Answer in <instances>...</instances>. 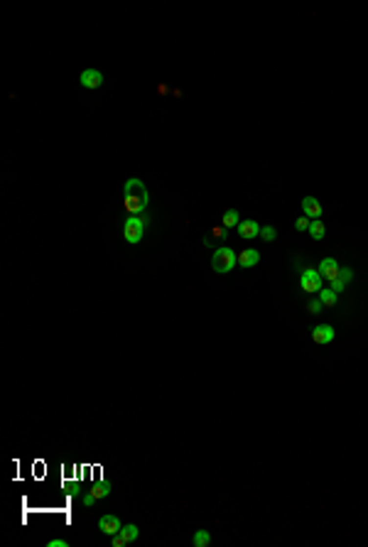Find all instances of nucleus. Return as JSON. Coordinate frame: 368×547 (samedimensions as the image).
<instances>
[{"mask_svg": "<svg viewBox=\"0 0 368 547\" xmlns=\"http://www.w3.org/2000/svg\"><path fill=\"white\" fill-rule=\"evenodd\" d=\"M123 194H125V209L130 211V216H138L147 209V202H150V194H147V187L145 182L138 179V177H130L123 187Z\"/></svg>", "mask_w": 368, "mask_h": 547, "instance_id": "nucleus-1", "label": "nucleus"}, {"mask_svg": "<svg viewBox=\"0 0 368 547\" xmlns=\"http://www.w3.org/2000/svg\"><path fill=\"white\" fill-rule=\"evenodd\" d=\"M236 263H238V253H236L233 248H216V251L211 253V268H214V273H219V275L231 273Z\"/></svg>", "mask_w": 368, "mask_h": 547, "instance_id": "nucleus-2", "label": "nucleus"}, {"mask_svg": "<svg viewBox=\"0 0 368 547\" xmlns=\"http://www.w3.org/2000/svg\"><path fill=\"white\" fill-rule=\"evenodd\" d=\"M142 233H145V221L140 216H128L125 224H123V238L135 246V243L142 241Z\"/></svg>", "mask_w": 368, "mask_h": 547, "instance_id": "nucleus-3", "label": "nucleus"}, {"mask_svg": "<svg viewBox=\"0 0 368 547\" xmlns=\"http://www.w3.org/2000/svg\"><path fill=\"white\" fill-rule=\"evenodd\" d=\"M322 282H324V277L319 275L317 268H307V270H302V275H299V287H302L307 295L319 292V290H322Z\"/></svg>", "mask_w": 368, "mask_h": 547, "instance_id": "nucleus-4", "label": "nucleus"}, {"mask_svg": "<svg viewBox=\"0 0 368 547\" xmlns=\"http://www.w3.org/2000/svg\"><path fill=\"white\" fill-rule=\"evenodd\" d=\"M334 336H336V331H334L331 324H317L312 329V341L314 343H331Z\"/></svg>", "mask_w": 368, "mask_h": 547, "instance_id": "nucleus-5", "label": "nucleus"}, {"mask_svg": "<svg viewBox=\"0 0 368 547\" xmlns=\"http://www.w3.org/2000/svg\"><path fill=\"white\" fill-rule=\"evenodd\" d=\"M317 270H319V275L324 277V280H336L339 277V263H336V258H324L319 265H317Z\"/></svg>", "mask_w": 368, "mask_h": 547, "instance_id": "nucleus-6", "label": "nucleus"}, {"mask_svg": "<svg viewBox=\"0 0 368 547\" xmlns=\"http://www.w3.org/2000/svg\"><path fill=\"white\" fill-rule=\"evenodd\" d=\"M79 81H81L84 89H98L103 84V74L98 69H86V71H81Z\"/></svg>", "mask_w": 368, "mask_h": 547, "instance_id": "nucleus-7", "label": "nucleus"}, {"mask_svg": "<svg viewBox=\"0 0 368 547\" xmlns=\"http://www.w3.org/2000/svg\"><path fill=\"white\" fill-rule=\"evenodd\" d=\"M302 211H304V216H307L309 221L322 219V204H319V199H317V197H304V199H302Z\"/></svg>", "mask_w": 368, "mask_h": 547, "instance_id": "nucleus-8", "label": "nucleus"}, {"mask_svg": "<svg viewBox=\"0 0 368 547\" xmlns=\"http://www.w3.org/2000/svg\"><path fill=\"white\" fill-rule=\"evenodd\" d=\"M120 527H123V525H120V520H118L115 515H101V518H98V530H101L103 535H108V537L115 535V532H120Z\"/></svg>", "mask_w": 368, "mask_h": 547, "instance_id": "nucleus-9", "label": "nucleus"}, {"mask_svg": "<svg viewBox=\"0 0 368 547\" xmlns=\"http://www.w3.org/2000/svg\"><path fill=\"white\" fill-rule=\"evenodd\" d=\"M238 236L241 238H260V226L253 219H246L238 224Z\"/></svg>", "mask_w": 368, "mask_h": 547, "instance_id": "nucleus-10", "label": "nucleus"}, {"mask_svg": "<svg viewBox=\"0 0 368 547\" xmlns=\"http://www.w3.org/2000/svg\"><path fill=\"white\" fill-rule=\"evenodd\" d=\"M258 263H260V253H258V251L248 248V251H241V253H238V265H241V268H253V265H258Z\"/></svg>", "mask_w": 368, "mask_h": 547, "instance_id": "nucleus-11", "label": "nucleus"}, {"mask_svg": "<svg viewBox=\"0 0 368 547\" xmlns=\"http://www.w3.org/2000/svg\"><path fill=\"white\" fill-rule=\"evenodd\" d=\"M238 224H241V214L236 211V209H229L226 214H224V219H221V226L224 228H238Z\"/></svg>", "mask_w": 368, "mask_h": 547, "instance_id": "nucleus-12", "label": "nucleus"}, {"mask_svg": "<svg viewBox=\"0 0 368 547\" xmlns=\"http://www.w3.org/2000/svg\"><path fill=\"white\" fill-rule=\"evenodd\" d=\"M309 236H312L314 241H322V238L326 236V226L322 224V219H314V221H309Z\"/></svg>", "mask_w": 368, "mask_h": 547, "instance_id": "nucleus-13", "label": "nucleus"}, {"mask_svg": "<svg viewBox=\"0 0 368 547\" xmlns=\"http://www.w3.org/2000/svg\"><path fill=\"white\" fill-rule=\"evenodd\" d=\"M336 299H339V295H336L331 287H322V290H319V302H322L324 307H334Z\"/></svg>", "mask_w": 368, "mask_h": 547, "instance_id": "nucleus-14", "label": "nucleus"}, {"mask_svg": "<svg viewBox=\"0 0 368 547\" xmlns=\"http://www.w3.org/2000/svg\"><path fill=\"white\" fill-rule=\"evenodd\" d=\"M192 545H194V547H209V545H211V535H209V530H197L194 537H192Z\"/></svg>", "mask_w": 368, "mask_h": 547, "instance_id": "nucleus-15", "label": "nucleus"}, {"mask_svg": "<svg viewBox=\"0 0 368 547\" xmlns=\"http://www.w3.org/2000/svg\"><path fill=\"white\" fill-rule=\"evenodd\" d=\"M138 535H140L138 525H123V527H120V537L125 540V545H128V542H135Z\"/></svg>", "mask_w": 368, "mask_h": 547, "instance_id": "nucleus-16", "label": "nucleus"}, {"mask_svg": "<svg viewBox=\"0 0 368 547\" xmlns=\"http://www.w3.org/2000/svg\"><path fill=\"white\" fill-rule=\"evenodd\" d=\"M260 238L268 241V243L275 241V238H277V228H275V226H263V228H260Z\"/></svg>", "mask_w": 368, "mask_h": 547, "instance_id": "nucleus-17", "label": "nucleus"}, {"mask_svg": "<svg viewBox=\"0 0 368 547\" xmlns=\"http://www.w3.org/2000/svg\"><path fill=\"white\" fill-rule=\"evenodd\" d=\"M91 493L96 496V501H98V498H106V496L111 493V486H108V483H98V486L91 488Z\"/></svg>", "mask_w": 368, "mask_h": 547, "instance_id": "nucleus-18", "label": "nucleus"}, {"mask_svg": "<svg viewBox=\"0 0 368 547\" xmlns=\"http://www.w3.org/2000/svg\"><path fill=\"white\" fill-rule=\"evenodd\" d=\"M351 277H353V270H351V268H339V277H336V280H341L344 285H348Z\"/></svg>", "mask_w": 368, "mask_h": 547, "instance_id": "nucleus-19", "label": "nucleus"}, {"mask_svg": "<svg viewBox=\"0 0 368 547\" xmlns=\"http://www.w3.org/2000/svg\"><path fill=\"white\" fill-rule=\"evenodd\" d=\"M322 307H324V304L319 302V297H317V299H309V302H307V309H309V314H319V312H322Z\"/></svg>", "mask_w": 368, "mask_h": 547, "instance_id": "nucleus-20", "label": "nucleus"}, {"mask_svg": "<svg viewBox=\"0 0 368 547\" xmlns=\"http://www.w3.org/2000/svg\"><path fill=\"white\" fill-rule=\"evenodd\" d=\"M295 228H297V231H309V219H307V216H299V219L295 221Z\"/></svg>", "mask_w": 368, "mask_h": 547, "instance_id": "nucleus-21", "label": "nucleus"}, {"mask_svg": "<svg viewBox=\"0 0 368 547\" xmlns=\"http://www.w3.org/2000/svg\"><path fill=\"white\" fill-rule=\"evenodd\" d=\"M226 231H229V228H224V226H216V228L211 231V236H214V238H219V241H224V238H226Z\"/></svg>", "mask_w": 368, "mask_h": 547, "instance_id": "nucleus-22", "label": "nucleus"}, {"mask_svg": "<svg viewBox=\"0 0 368 547\" xmlns=\"http://www.w3.org/2000/svg\"><path fill=\"white\" fill-rule=\"evenodd\" d=\"M329 287H331V290H334V292H336V295H339V292H344V290H346V285H344V282H341V280H331V282H329Z\"/></svg>", "mask_w": 368, "mask_h": 547, "instance_id": "nucleus-23", "label": "nucleus"}, {"mask_svg": "<svg viewBox=\"0 0 368 547\" xmlns=\"http://www.w3.org/2000/svg\"><path fill=\"white\" fill-rule=\"evenodd\" d=\"M111 542H113V547H123L125 545V540L120 537V532H115V535H111Z\"/></svg>", "mask_w": 368, "mask_h": 547, "instance_id": "nucleus-24", "label": "nucleus"}, {"mask_svg": "<svg viewBox=\"0 0 368 547\" xmlns=\"http://www.w3.org/2000/svg\"><path fill=\"white\" fill-rule=\"evenodd\" d=\"M47 545H49V547H69V542H67V540H59V537H57V540H49Z\"/></svg>", "mask_w": 368, "mask_h": 547, "instance_id": "nucleus-25", "label": "nucleus"}, {"mask_svg": "<svg viewBox=\"0 0 368 547\" xmlns=\"http://www.w3.org/2000/svg\"><path fill=\"white\" fill-rule=\"evenodd\" d=\"M93 503H96V496L93 493H86L84 496V505H93Z\"/></svg>", "mask_w": 368, "mask_h": 547, "instance_id": "nucleus-26", "label": "nucleus"}, {"mask_svg": "<svg viewBox=\"0 0 368 547\" xmlns=\"http://www.w3.org/2000/svg\"><path fill=\"white\" fill-rule=\"evenodd\" d=\"M157 93H162V96H164V93H169V89H167V86H157Z\"/></svg>", "mask_w": 368, "mask_h": 547, "instance_id": "nucleus-27", "label": "nucleus"}]
</instances>
